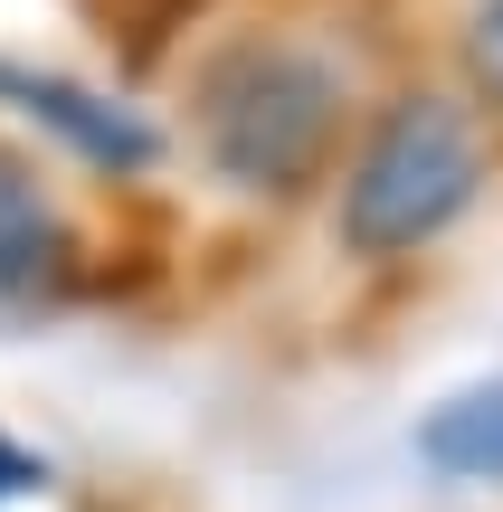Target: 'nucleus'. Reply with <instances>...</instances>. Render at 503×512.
Segmentation results:
<instances>
[{
  "label": "nucleus",
  "mask_w": 503,
  "mask_h": 512,
  "mask_svg": "<svg viewBox=\"0 0 503 512\" xmlns=\"http://www.w3.org/2000/svg\"><path fill=\"white\" fill-rule=\"evenodd\" d=\"M475 200H485V124L456 95L409 86L361 133L352 171H342L333 228H342L352 256H409V247L447 238Z\"/></svg>",
  "instance_id": "1"
},
{
  "label": "nucleus",
  "mask_w": 503,
  "mask_h": 512,
  "mask_svg": "<svg viewBox=\"0 0 503 512\" xmlns=\"http://www.w3.org/2000/svg\"><path fill=\"white\" fill-rule=\"evenodd\" d=\"M342 133V67L304 38H238L200 67V152L238 190H295Z\"/></svg>",
  "instance_id": "2"
},
{
  "label": "nucleus",
  "mask_w": 503,
  "mask_h": 512,
  "mask_svg": "<svg viewBox=\"0 0 503 512\" xmlns=\"http://www.w3.org/2000/svg\"><path fill=\"white\" fill-rule=\"evenodd\" d=\"M67 275V219L19 152H0V294H48Z\"/></svg>",
  "instance_id": "3"
},
{
  "label": "nucleus",
  "mask_w": 503,
  "mask_h": 512,
  "mask_svg": "<svg viewBox=\"0 0 503 512\" xmlns=\"http://www.w3.org/2000/svg\"><path fill=\"white\" fill-rule=\"evenodd\" d=\"M418 465H437L447 484H503V380L447 389L418 418Z\"/></svg>",
  "instance_id": "4"
},
{
  "label": "nucleus",
  "mask_w": 503,
  "mask_h": 512,
  "mask_svg": "<svg viewBox=\"0 0 503 512\" xmlns=\"http://www.w3.org/2000/svg\"><path fill=\"white\" fill-rule=\"evenodd\" d=\"M0 95H19L29 114H48V124L67 133L76 152H95V162H124V171L152 162V133L133 124V114H114V105H95V95H76L67 76H19V67H0Z\"/></svg>",
  "instance_id": "5"
},
{
  "label": "nucleus",
  "mask_w": 503,
  "mask_h": 512,
  "mask_svg": "<svg viewBox=\"0 0 503 512\" xmlns=\"http://www.w3.org/2000/svg\"><path fill=\"white\" fill-rule=\"evenodd\" d=\"M466 67H475V86L503 105V0H475V19H466Z\"/></svg>",
  "instance_id": "6"
},
{
  "label": "nucleus",
  "mask_w": 503,
  "mask_h": 512,
  "mask_svg": "<svg viewBox=\"0 0 503 512\" xmlns=\"http://www.w3.org/2000/svg\"><path fill=\"white\" fill-rule=\"evenodd\" d=\"M29 484H38V465H29V456H10V446H0V494H29Z\"/></svg>",
  "instance_id": "7"
}]
</instances>
